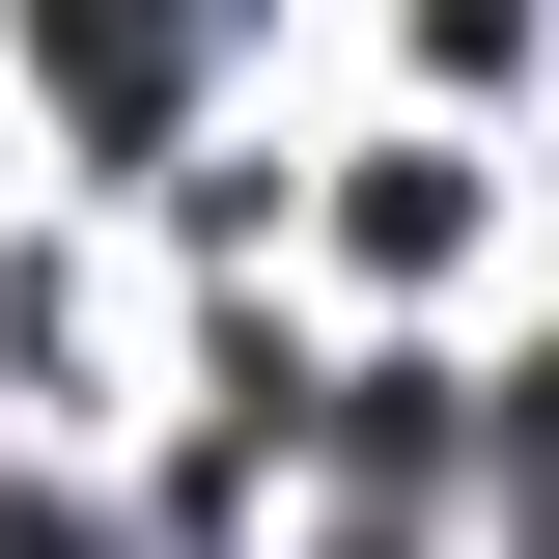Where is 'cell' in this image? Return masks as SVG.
I'll use <instances>...</instances> for the list:
<instances>
[{
	"mask_svg": "<svg viewBox=\"0 0 559 559\" xmlns=\"http://www.w3.org/2000/svg\"><path fill=\"white\" fill-rule=\"evenodd\" d=\"M28 28H57V112H84V140H168L197 57H224V0H28Z\"/></svg>",
	"mask_w": 559,
	"mask_h": 559,
	"instance_id": "cell-1",
	"label": "cell"
}]
</instances>
